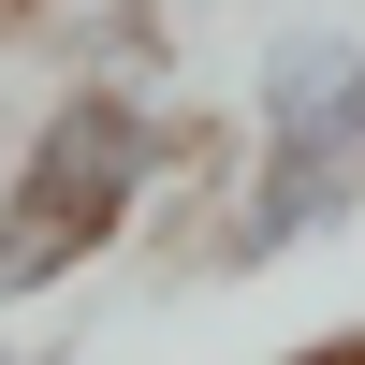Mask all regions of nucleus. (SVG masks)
I'll list each match as a JSON object with an SVG mask.
<instances>
[{"instance_id": "1", "label": "nucleus", "mask_w": 365, "mask_h": 365, "mask_svg": "<svg viewBox=\"0 0 365 365\" xmlns=\"http://www.w3.org/2000/svg\"><path fill=\"white\" fill-rule=\"evenodd\" d=\"M351 190H365V58L322 44V29H292L263 58V190L234 220V263L278 249V234H307V220H336Z\"/></svg>"}, {"instance_id": "2", "label": "nucleus", "mask_w": 365, "mask_h": 365, "mask_svg": "<svg viewBox=\"0 0 365 365\" xmlns=\"http://www.w3.org/2000/svg\"><path fill=\"white\" fill-rule=\"evenodd\" d=\"M132 175H146V117L117 103V88H73V103L44 117L29 190L0 205V292H29V278H58V263H88V249H103V220L132 205Z\"/></svg>"}, {"instance_id": "3", "label": "nucleus", "mask_w": 365, "mask_h": 365, "mask_svg": "<svg viewBox=\"0 0 365 365\" xmlns=\"http://www.w3.org/2000/svg\"><path fill=\"white\" fill-rule=\"evenodd\" d=\"M0 365H15V351H0Z\"/></svg>"}]
</instances>
